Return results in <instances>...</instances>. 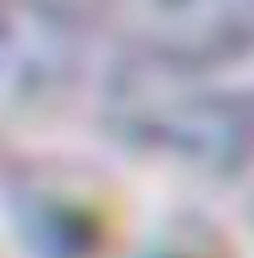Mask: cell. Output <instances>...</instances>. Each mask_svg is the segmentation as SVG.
<instances>
[{"label": "cell", "mask_w": 254, "mask_h": 258, "mask_svg": "<svg viewBox=\"0 0 254 258\" xmlns=\"http://www.w3.org/2000/svg\"><path fill=\"white\" fill-rule=\"evenodd\" d=\"M167 258H187V254H167Z\"/></svg>", "instance_id": "cell-2"}, {"label": "cell", "mask_w": 254, "mask_h": 258, "mask_svg": "<svg viewBox=\"0 0 254 258\" xmlns=\"http://www.w3.org/2000/svg\"><path fill=\"white\" fill-rule=\"evenodd\" d=\"M58 54V42L50 38V25L29 13H5L0 9V88L34 84L50 71Z\"/></svg>", "instance_id": "cell-1"}]
</instances>
